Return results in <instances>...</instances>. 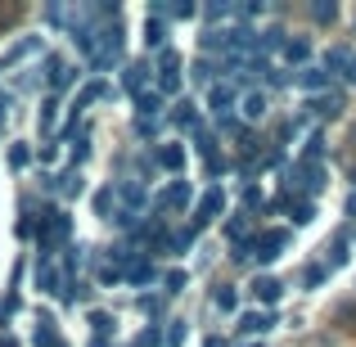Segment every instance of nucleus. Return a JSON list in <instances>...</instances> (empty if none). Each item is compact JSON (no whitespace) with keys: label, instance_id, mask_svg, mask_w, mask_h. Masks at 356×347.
Returning a JSON list of instances; mask_svg holds the SVG:
<instances>
[{"label":"nucleus","instance_id":"1","mask_svg":"<svg viewBox=\"0 0 356 347\" xmlns=\"http://www.w3.org/2000/svg\"><path fill=\"white\" fill-rule=\"evenodd\" d=\"M289 239H293V234H289L284 226H275V230H261V234H252V239H248V257L257 261V266H270V261H275L280 252L289 248Z\"/></svg>","mask_w":356,"mask_h":347},{"label":"nucleus","instance_id":"2","mask_svg":"<svg viewBox=\"0 0 356 347\" xmlns=\"http://www.w3.org/2000/svg\"><path fill=\"white\" fill-rule=\"evenodd\" d=\"M154 90L158 95H176L181 90V54L172 45L163 54H154Z\"/></svg>","mask_w":356,"mask_h":347},{"label":"nucleus","instance_id":"3","mask_svg":"<svg viewBox=\"0 0 356 347\" xmlns=\"http://www.w3.org/2000/svg\"><path fill=\"white\" fill-rule=\"evenodd\" d=\"M113 190H118L122 212H136V217H140V208L149 203V181H140V176H127V181H113Z\"/></svg>","mask_w":356,"mask_h":347},{"label":"nucleus","instance_id":"4","mask_svg":"<svg viewBox=\"0 0 356 347\" xmlns=\"http://www.w3.org/2000/svg\"><path fill=\"white\" fill-rule=\"evenodd\" d=\"M235 104H243V99L235 95V86H230V81H217V86L208 90V113L217 118V122L235 118Z\"/></svg>","mask_w":356,"mask_h":347},{"label":"nucleus","instance_id":"5","mask_svg":"<svg viewBox=\"0 0 356 347\" xmlns=\"http://www.w3.org/2000/svg\"><path fill=\"white\" fill-rule=\"evenodd\" d=\"M221 212H226V190H221V185H212V190L194 203V226H208V221H217Z\"/></svg>","mask_w":356,"mask_h":347},{"label":"nucleus","instance_id":"6","mask_svg":"<svg viewBox=\"0 0 356 347\" xmlns=\"http://www.w3.org/2000/svg\"><path fill=\"white\" fill-rule=\"evenodd\" d=\"M41 68H45V81H50V90H68L72 81L81 77V72H77V68H68V63H63L59 54H45Z\"/></svg>","mask_w":356,"mask_h":347},{"label":"nucleus","instance_id":"7","mask_svg":"<svg viewBox=\"0 0 356 347\" xmlns=\"http://www.w3.org/2000/svg\"><path fill=\"white\" fill-rule=\"evenodd\" d=\"M190 199H194L190 181H172V185H167V190H163V194H158V199H154V217L163 221V212H167V208H185V203H190Z\"/></svg>","mask_w":356,"mask_h":347},{"label":"nucleus","instance_id":"8","mask_svg":"<svg viewBox=\"0 0 356 347\" xmlns=\"http://www.w3.org/2000/svg\"><path fill=\"white\" fill-rule=\"evenodd\" d=\"M343 108H348L343 90H325V95L307 99V113H316V118H343Z\"/></svg>","mask_w":356,"mask_h":347},{"label":"nucleus","instance_id":"9","mask_svg":"<svg viewBox=\"0 0 356 347\" xmlns=\"http://www.w3.org/2000/svg\"><path fill=\"white\" fill-rule=\"evenodd\" d=\"M149 72H154V63H149V59L127 63V68H122V86H127L131 95H145V90H149Z\"/></svg>","mask_w":356,"mask_h":347},{"label":"nucleus","instance_id":"10","mask_svg":"<svg viewBox=\"0 0 356 347\" xmlns=\"http://www.w3.org/2000/svg\"><path fill=\"white\" fill-rule=\"evenodd\" d=\"M36 289H41V293H59L63 298V275H59V266H54L50 257H36Z\"/></svg>","mask_w":356,"mask_h":347},{"label":"nucleus","instance_id":"11","mask_svg":"<svg viewBox=\"0 0 356 347\" xmlns=\"http://www.w3.org/2000/svg\"><path fill=\"white\" fill-rule=\"evenodd\" d=\"M293 81H298V86H302V90H307L312 99L330 90V72H325V68H312V63H307L302 72H293Z\"/></svg>","mask_w":356,"mask_h":347},{"label":"nucleus","instance_id":"12","mask_svg":"<svg viewBox=\"0 0 356 347\" xmlns=\"http://www.w3.org/2000/svg\"><path fill=\"white\" fill-rule=\"evenodd\" d=\"M248 293L257 298L261 307H275V302H280V293H284V284H280L275 275H257V280L248 284Z\"/></svg>","mask_w":356,"mask_h":347},{"label":"nucleus","instance_id":"13","mask_svg":"<svg viewBox=\"0 0 356 347\" xmlns=\"http://www.w3.org/2000/svg\"><path fill=\"white\" fill-rule=\"evenodd\" d=\"M154 163L163 167V172H185V145H158Z\"/></svg>","mask_w":356,"mask_h":347},{"label":"nucleus","instance_id":"14","mask_svg":"<svg viewBox=\"0 0 356 347\" xmlns=\"http://www.w3.org/2000/svg\"><path fill=\"white\" fill-rule=\"evenodd\" d=\"M321 68L330 72V77H348V68H352V54L343 50V45H330V50H325V59H321Z\"/></svg>","mask_w":356,"mask_h":347},{"label":"nucleus","instance_id":"15","mask_svg":"<svg viewBox=\"0 0 356 347\" xmlns=\"http://www.w3.org/2000/svg\"><path fill=\"white\" fill-rule=\"evenodd\" d=\"M154 280H158V266L149 261V252H140V257L127 266V284H154Z\"/></svg>","mask_w":356,"mask_h":347},{"label":"nucleus","instance_id":"16","mask_svg":"<svg viewBox=\"0 0 356 347\" xmlns=\"http://www.w3.org/2000/svg\"><path fill=\"white\" fill-rule=\"evenodd\" d=\"M172 122L194 136V131H199V108H194V99H176V104H172Z\"/></svg>","mask_w":356,"mask_h":347},{"label":"nucleus","instance_id":"17","mask_svg":"<svg viewBox=\"0 0 356 347\" xmlns=\"http://www.w3.org/2000/svg\"><path fill=\"white\" fill-rule=\"evenodd\" d=\"M145 50H154V54L167 50V23L163 18H145Z\"/></svg>","mask_w":356,"mask_h":347},{"label":"nucleus","instance_id":"18","mask_svg":"<svg viewBox=\"0 0 356 347\" xmlns=\"http://www.w3.org/2000/svg\"><path fill=\"white\" fill-rule=\"evenodd\" d=\"M275 325V312H243L239 316V334H266Z\"/></svg>","mask_w":356,"mask_h":347},{"label":"nucleus","instance_id":"19","mask_svg":"<svg viewBox=\"0 0 356 347\" xmlns=\"http://www.w3.org/2000/svg\"><path fill=\"white\" fill-rule=\"evenodd\" d=\"M163 99H167V95H158V90L149 86L145 95H136V118H149V122H158V113H163Z\"/></svg>","mask_w":356,"mask_h":347},{"label":"nucleus","instance_id":"20","mask_svg":"<svg viewBox=\"0 0 356 347\" xmlns=\"http://www.w3.org/2000/svg\"><path fill=\"white\" fill-rule=\"evenodd\" d=\"M54 190L68 194V199H77V194L86 190V181H81V167H68V172H59V176H54Z\"/></svg>","mask_w":356,"mask_h":347},{"label":"nucleus","instance_id":"21","mask_svg":"<svg viewBox=\"0 0 356 347\" xmlns=\"http://www.w3.org/2000/svg\"><path fill=\"white\" fill-rule=\"evenodd\" d=\"M348 257H352V239H348V234H339V239L330 243V252H325V266L343 271V266H348Z\"/></svg>","mask_w":356,"mask_h":347},{"label":"nucleus","instance_id":"22","mask_svg":"<svg viewBox=\"0 0 356 347\" xmlns=\"http://www.w3.org/2000/svg\"><path fill=\"white\" fill-rule=\"evenodd\" d=\"M284 59L293 63L298 72L307 68V59H312V41H302V36H289V45H284Z\"/></svg>","mask_w":356,"mask_h":347},{"label":"nucleus","instance_id":"23","mask_svg":"<svg viewBox=\"0 0 356 347\" xmlns=\"http://www.w3.org/2000/svg\"><path fill=\"white\" fill-rule=\"evenodd\" d=\"M239 113H243V122H261L266 118V95H261V90H248L243 104H239Z\"/></svg>","mask_w":356,"mask_h":347},{"label":"nucleus","instance_id":"24","mask_svg":"<svg viewBox=\"0 0 356 347\" xmlns=\"http://www.w3.org/2000/svg\"><path fill=\"white\" fill-rule=\"evenodd\" d=\"M99 95H108V86H104V81H90V86L86 90H81V95L77 99H72V122H77L81 113H86V104H95V99Z\"/></svg>","mask_w":356,"mask_h":347},{"label":"nucleus","instance_id":"25","mask_svg":"<svg viewBox=\"0 0 356 347\" xmlns=\"http://www.w3.org/2000/svg\"><path fill=\"white\" fill-rule=\"evenodd\" d=\"M289 36L280 32V27H266V32H257V54H270V50H284Z\"/></svg>","mask_w":356,"mask_h":347},{"label":"nucleus","instance_id":"26","mask_svg":"<svg viewBox=\"0 0 356 347\" xmlns=\"http://www.w3.org/2000/svg\"><path fill=\"white\" fill-rule=\"evenodd\" d=\"M194 149L203 154V163H212V158H221V154H217V140H212V131H208V127H199V131H194Z\"/></svg>","mask_w":356,"mask_h":347},{"label":"nucleus","instance_id":"27","mask_svg":"<svg viewBox=\"0 0 356 347\" xmlns=\"http://www.w3.org/2000/svg\"><path fill=\"white\" fill-rule=\"evenodd\" d=\"M289 217H293V226H307L316 217V203L312 199H289Z\"/></svg>","mask_w":356,"mask_h":347},{"label":"nucleus","instance_id":"28","mask_svg":"<svg viewBox=\"0 0 356 347\" xmlns=\"http://www.w3.org/2000/svg\"><path fill=\"white\" fill-rule=\"evenodd\" d=\"M321 158H325V131H312L302 145V163H321Z\"/></svg>","mask_w":356,"mask_h":347},{"label":"nucleus","instance_id":"29","mask_svg":"<svg viewBox=\"0 0 356 347\" xmlns=\"http://www.w3.org/2000/svg\"><path fill=\"white\" fill-rule=\"evenodd\" d=\"M212 307H217V312H235V307H239V293H235V284H221L217 289V293H212Z\"/></svg>","mask_w":356,"mask_h":347},{"label":"nucleus","instance_id":"30","mask_svg":"<svg viewBox=\"0 0 356 347\" xmlns=\"http://www.w3.org/2000/svg\"><path fill=\"white\" fill-rule=\"evenodd\" d=\"M86 321H90V330H95V339H108V334L118 330V321H113V316H108V312H90Z\"/></svg>","mask_w":356,"mask_h":347},{"label":"nucleus","instance_id":"31","mask_svg":"<svg viewBox=\"0 0 356 347\" xmlns=\"http://www.w3.org/2000/svg\"><path fill=\"white\" fill-rule=\"evenodd\" d=\"M185 284H190V275H185V271H167V275H163V293L167 298L185 293Z\"/></svg>","mask_w":356,"mask_h":347},{"label":"nucleus","instance_id":"32","mask_svg":"<svg viewBox=\"0 0 356 347\" xmlns=\"http://www.w3.org/2000/svg\"><path fill=\"white\" fill-rule=\"evenodd\" d=\"M312 18H316V23H334V18H339V5H334V0H316Z\"/></svg>","mask_w":356,"mask_h":347},{"label":"nucleus","instance_id":"33","mask_svg":"<svg viewBox=\"0 0 356 347\" xmlns=\"http://www.w3.org/2000/svg\"><path fill=\"white\" fill-rule=\"evenodd\" d=\"M217 72H221V68H212L208 59H199V63H194V72H190V77H194V81H203V86H217V81H212Z\"/></svg>","mask_w":356,"mask_h":347},{"label":"nucleus","instance_id":"34","mask_svg":"<svg viewBox=\"0 0 356 347\" xmlns=\"http://www.w3.org/2000/svg\"><path fill=\"white\" fill-rule=\"evenodd\" d=\"M113 203H118V190H113V185H104V190L95 194V212H99V217H108V208H113Z\"/></svg>","mask_w":356,"mask_h":347},{"label":"nucleus","instance_id":"35","mask_svg":"<svg viewBox=\"0 0 356 347\" xmlns=\"http://www.w3.org/2000/svg\"><path fill=\"white\" fill-rule=\"evenodd\" d=\"M185 334H190V325H185V321H167V347H181Z\"/></svg>","mask_w":356,"mask_h":347},{"label":"nucleus","instance_id":"36","mask_svg":"<svg viewBox=\"0 0 356 347\" xmlns=\"http://www.w3.org/2000/svg\"><path fill=\"white\" fill-rule=\"evenodd\" d=\"M243 208H248V212H261V208H266V199H261L257 185H248V190H243Z\"/></svg>","mask_w":356,"mask_h":347},{"label":"nucleus","instance_id":"37","mask_svg":"<svg viewBox=\"0 0 356 347\" xmlns=\"http://www.w3.org/2000/svg\"><path fill=\"white\" fill-rule=\"evenodd\" d=\"M325 275H330V266H307L302 284H307V289H321V284H325Z\"/></svg>","mask_w":356,"mask_h":347},{"label":"nucleus","instance_id":"38","mask_svg":"<svg viewBox=\"0 0 356 347\" xmlns=\"http://www.w3.org/2000/svg\"><path fill=\"white\" fill-rule=\"evenodd\" d=\"M54 113H59V99L50 95V99L41 104V131H50V127H54Z\"/></svg>","mask_w":356,"mask_h":347},{"label":"nucleus","instance_id":"39","mask_svg":"<svg viewBox=\"0 0 356 347\" xmlns=\"http://www.w3.org/2000/svg\"><path fill=\"white\" fill-rule=\"evenodd\" d=\"M9 163H14V167H27V163H32V149H27V145H14V149H9Z\"/></svg>","mask_w":356,"mask_h":347},{"label":"nucleus","instance_id":"40","mask_svg":"<svg viewBox=\"0 0 356 347\" xmlns=\"http://www.w3.org/2000/svg\"><path fill=\"white\" fill-rule=\"evenodd\" d=\"M136 136H140V140H154V136H158V122H149V118H136Z\"/></svg>","mask_w":356,"mask_h":347},{"label":"nucleus","instance_id":"41","mask_svg":"<svg viewBox=\"0 0 356 347\" xmlns=\"http://www.w3.org/2000/svg\"><path fill=\"white\" fill-rule=\"evenodd\" d=\"M334 321H339V325H356V302H343L339 312H334Z\"/></svg>","mask_w":356,"mask_h":347},{"label":"nucleus","instance_id":"42","mask_svg":"<svg viewBox=\"0 0 356 347\" xmlns=\"http://www.w3.org/2000/svg\"><path fill=\"white\" fill-rule=\"evenodd\" d=\"M140 312H145V316H163V298H140Z\"/></svg>","mask_w":356,"mask_h":347},{"label":"nucleus","instance_id":"43","mask_svg":"<svg viewBox=\"0 0 356 347\" xmlns=\"http://www.w3.org/2000/svg\"><path fill=\"white\" fill-rule=\"evenodd\" d=\"M86 154H90V140L81 136L77 145H72V167H81V163H86Z\"/></svg>","mask_w":356,"mask_h":347},{"label":"nucleus","instance_id":"44","mask_svg":"<svg viewBox=\"0 0 356 347\" xmlns=\"http://www.w3.org/2000/svg\"><path fill=\"white\" fill-rule=\"evenodd\" d=\"M203 14H208L212 23H217V18H230V14H235V5H226V0H221V5H208Z\"/></svg>","mask_w":356,"mask_h":347},{"label":"nucleus","instance_id":"45","mask_svg":"<svg viewBox=\"0 0 356 347\" xmlns=\"http://www.w3.org/2000/svg\"><path fill=\"white\" fill-rule=\"evenodd\" d=\"M54 154H59V145H54V140H50V145H41V163H54Z\"/></svg>","mask_w":356,"mask_h":347},{"label":"nucleus","instance_id":"46","mask_svg":"<svg viewBox=\"0 0 356 347\" xmlns=\"http://www.w3.org/2000/svg\"><path fill=\"white\" fill-rule=\"evenodd\" d=\"M343 81H348V86H356V54H352V68H348V77H343Z\"/></svg>","mask_w":356,"mask_h":347},{"label":"nucleus","instance_id":"47","mask_svg":"<svg viewBox=\"0 0 356 347\" xmlns=\"http://www.w3.org/2000/svg\"><path fill=\"white\" fill-rule=\"evenodd\" d=\"M0 347H18V339L14 334H0Z\"/></svg>","mask_w":356,"mask_h":347},{"label":"nucleus","instance_id":"48","mask_svg":"<svg viewBox=\"0 0 356 347\" xmlns=\"http://www.w3.org/2000/svg\"><path fill=\"white\" fill-rule=\"evenodd\" d=\"M203 347H226V343H221V339H217V334H212V339H203Z\"/></svg>","mask_w":356,"mask_h":347},{"label":"nucleus","instance_id":"49","mask_svg":"<svg viewBox=\"0 0 356 347\" xmlns=\"http://www.w3.org/2000/svg\"><path fill=\"white\" fill-rule=\"evenodd\" d=\"M348 217H356V190H352V199H348Z\"/></svg>","mask_w":356,"mask_h":347},{"label":"nucleus","instance_id":"50","mask_svg":"<svg viewBox=\"0 0 356 347\" xmlns=\"http://www.w3.org/2000/svg\"><path fill=\"white\" fill-rule=\"evenodd\" d=\"M90 347H108V339H95V343H90Z\"/></svg>","mask_w":356,"mask_h":347},{"label":"nucleus","instance_id":"51","mask_svg":"<svg viewBox=\"0 0 356 347\" xmlns=\"http://www.w3.org/2000/svg\"><path fill=\"white\" fill-rule=\"evenodd\" d=\"M352 185H356V167H352Z\"/></svg>","mask_w":356,"mask_h":347},{"label":"nucleus","instance_id":"52","mask_svg":"<svg viewBox=\"0 0 356 347\" xmlns=\"http://www.w3.org/2000/svg\"><path fill=\"white\" fill-rule=\"evenodd\" d=\"M54 347H68V343H54Z\"/></svg>","mask_w":356,"mask_h":347}]
</instances>
